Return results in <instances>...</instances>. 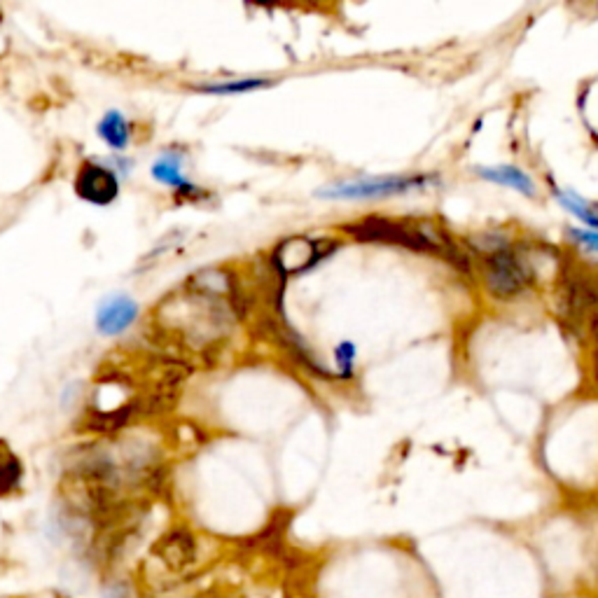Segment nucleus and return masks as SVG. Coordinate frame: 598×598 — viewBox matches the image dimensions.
Returning <instances> with one entry per match:
<instances>
[{"label":"nucleus","mask_w":598,"mask_h":598,"mask_svg":"<svg viewBox=\"0 0 598 598\" xmlns=\"http://www.w3.org/2000/svg\"><path fill=\"white\" fill-rule=\"evenodd\" d=\"M271 87V80L264 78H243V80H227V82H218V85H201L194 87V92L199 94H218V96H234V94H250L257 92V89Z\"/></svg>","instance_id":"nucleus-11"},{"label":"nucleus","mask_w":598,"mask_h":598,"mask_svg":"<svg viewBox=\"0 0 598 598\" xmlns=\"http://www.w3.org/2000/svg\"><path fill=\"white\" fill-rule=\"evenodd\" d=\"M591 330H594V377L598 381V314L591 318Z\"/></svg>","instance_id":"nucleus-14"},{"label":"nucleus","mask_w":598,"mask_h":598,"mask_svg":"<svg viewBox=\"0 0 598 598\" xmlns=\"http://www.w3.org/2000/svg\"><path fill=\"white\" fill-rule=\"evenodd\" d=\"M430 176H379V178H363L353 180V183H339L321 190V197L325 199H381V197H395V194H405L412 190H421L430 183Z\"/></svg>","instance_id":"nucleus-3"},{"label":"nucleus","mask_w":598,"mask_h":598,"mask_svg":"<svg viewBox=\"0 0 598 598\" xmlns=\"http://www.w3.org/2000/svg\"><path fill=\"white\" fill-rule=\"evenodd\" d=\"M138 304L136 299L127 295H113L106 297L96 309V330L103 337H117L124 335L138 318Z\"/></svg>","instance_id":"nucleus-6"},{"label":"nucleus","mask_w":598,"mask_h":598,"mask_svg":"<svg viewBox=\"0 0 598 598\" xmlns=\"http://www.w3.org/2000/svg\"><path fill=\"white\" fill-rule=\"evenodd\" d=\"M554 197L563 208H566L568 213H573L577 220L584 222V225H589L591 229H596V232H598V206H591L587 199L577 197L575 192L556 190V187H554Z\"/></svg>","instance_id":"nucleus-10"},{"label":"nucleus","mask_w":598,"mask_h":598,"mask_svg":"<svg viewBox=\"0 0 598 598\" xmlns=\"http://www.w3.org/2000/svg\"><path fill=\"white\" fill-rule=\"evenodd\" d=\"M356 358H358V349L353 342H342L335 349V363L339 370V377L342 379H351L353 370H356Z\"/></svg>","instance_id":"nucleus-12"},{"label":"nucleus","mask_w":598,"mask_h":598,"mask_svg":"<svg viewBox=\"0 0 598 598\" xmlns=\"http://www.w3.org/2000/svg\"><path fill=\"white\" fill-rule=\"evenodd\" d=\"M559 316L563 321H587L596 311L598 314V283L594 278L568 271L561 276L559 292Z\"/></svg>","instance_id":"nucleus-4"},{"label":"nucleus","mask_w":598,"mask_h":598,"mask_svg":"<svg viewBox=\"0 0 598 598\" xmlns=\"http://www.w3.org/2000/svg\"><path fill=\"white\" fill-rule=\"evenodd\" d=\"M570 236H573L580 246H587L589 250H596L598 253V232H587V229H570Z\"/></svg>","instance_id":"nucleus-13"},{"label":"nucleus","mask_w":598,"mask_h":598,"mask_svg":"<svg viewBox=\"0 0 598 598\" xmlns=\"http://www.w3.org/2000/svg\"><path fill=\"white\" fill-rule=\"evenodd\" d=\"M96 134H99L101 141L106 143L110 150L127 152L131 143V122L120 110H108L99 120V124H96Z\"/></svg>","instance_id":"nucleus-8"},{"label":"nucleus","mask_w":598,"mask_h":598,"mask_svg":"<svg viewBox=\"0 0 598 598\" xmlns=\"http://www.w3.org/2000/svg\"><path fill=\"white\" fill-rule=\"evenodd\" d=\"M75 192L89 204L108 206L120 194V180L106 164L85 162L80 166L78 178H75Z\"/></svg>","instance_id":"nucleus-5"},{"label":"nucleus","mask_w":598,"mask_h":598,"mask_svg":"<svg viewBox=\"0 0 598 598\" xmlns=\"http://www.w3.org/2000/svg\"><path fill=\"white\" fill-rule=\"evenodd\" d=\"M477 176L489 180V183L512 187V190L521 192L524 197H535V192H538L531 176L517 169V166H477Z\"/></svg>","instance_id":"nucleus-9"},{"label":"nucleus","mask_w":598,"mask_h":598,"mask_svg":"<svg viewBox=\"0 0 598 598\" xmlns=\"http://www.w3.org/2000/svg\"><path fill=\"white\" fill-rule=\"evenodd\" d=\"M150 176L166 187H171L178 197H199V187L185 178L183 159L178 152H164L150 166Z\"/></svg>","instance_id":"nucleus-7"},{"label":"nucleus","mask_w":598,"mask_h":598,"mask_svg":"<svg viewBox=\"0 0 598 598\" xmlns=\"http://www.w3.org/2000/svg\"><path fill=\"white\" fill-rule=\"evenodd\" d=\"M349 232L363 241L391 243V246H405L409 250H419V253L444 255L454 262L461 260L458 250L451 246V243H447V236L442 232H435V227L426 225V222L367 218L363 222L351 225Z\"/></svg>","instance_id":"nucleus-1"},{"label":"nucleus","mask_w":598,"mask_h":598,"mask_svg":"<svg viewBox=\"0 0 598 598\" xmlns=\"http://www.w3.org/2000/svg\"><path fill=\"white\" fill-rule=\"evenodd\" d=\"M535 278L538 274H535L531 257L510 246V243L489 255H482V281L491 297L514 299L531 288Z\"/></svg>","instance_id":"nucleus-2"}]
</instances>
